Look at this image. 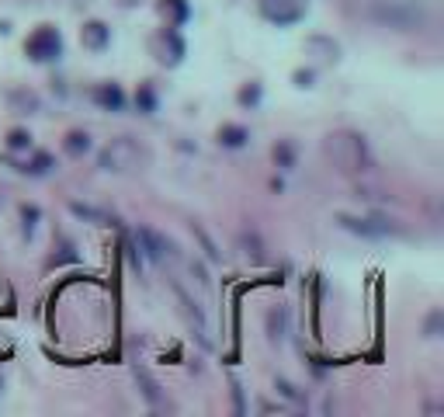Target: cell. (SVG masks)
Listing matches in <instances>:
<instances>
[{
    "label": "cell",
    "instance_id": "1",
    "mask_svg": "<svg viewBox=\"0 0 444 417\" xmlns=\"http://www.w3.org/2000/svg\"><path fill=\"white\" fill-rule=\"evenodd\" d=\"M375 21L389 24V28H399V31H417V28H427L434 10L427 0H378L371 7Z\"/></svg>",
    "mask_w": 444,
    "mask_h": 417
},
{
    "label": "cell",
    "instance_id": "2",
    "mask_svg": "<svg viewBox=\"0 0 444 417\" xmlns=\"http://www.w3.org/2000/svg\"><path fill=\"white\" fill-rule=\"evenodd\" d=\"M323 150H327V157H330L341 171H348V174L371 167L368 146H364V139H361L357 132H330L327 143H323Z\"/></svg>",
    "mask_w": 444,
    "mask_h": 417
},
{
    "label": "cell",
    "instance_id": "3",
    "mask_svg": "<svg viewBox=\"0 0 444 417\" xmlns=\"http://www.w3.org/2000/svg\"><path fill=\"white\" fill-rule=\"evenodd\" d=\"M24 56H28L31 63H56V59L63 56V35H59L52 24L35 28V31L28 35V42H24Z\"/></svg>",
    "mask_w": 444,
    "mask_h": 417
},
{
    "label": "cell",
    "instance_id": "4",
    "mask_svg": "<svg viewBox=\"0 0 444 417\" xmlns=\"http://www.w3.org/2000/svg\"><path fill=\"white\" fill-rule=\"evenodd\" d=\"M146 160V153L139 150V143L132 139H115L104 153H101V167L104 171H132Z\"/></svg>",
    "mask_w": 444,
    "mask_h": 417
},
{
    "label": "cell",
    "instance_id": "5",
    "mask_svg": "<svg viewBox=\"0 0 444 417\" xmlns=\"http://www.w3.org/2000/svg\"><path fill=\"white\" fill-rule=\"evenodd\" d=\"M261 3V14H264L267 21H274V24H295V21H302L306 17V7H309V0H257Z\"/></svg>",
    "mask_w": 444,
    "mask_h": 417
},
{
    "label": "cell",
    "instance_id": "6",
    "mask_svg": "<svg viewBox=\"0 0 444 417\" xmlns=\"http://www.w3.org/2000/svg\"><path fill=\"white\" fill-rule=\"evenodd\" d=\"M80 42H84V49H90V52H104L108 42H111V28L104 21H87L80 28Z\"/></svg>",
    "mask_w": 444,
    "mask_h": 417
},
{
    "label": "cell",
    "instance_id": "7",
    "mask_svg": "<svg viewBox=\"0 0 444 417\" xmlns=\"http://www.w3.org/2000/svg\"><path fill=\"white\" fill-rule=\"evenodd\" d=\"M160 63H171V66H178L180 59H184V42H180V35H178V28H164L160 31Z\"/></svg>",
    "mask_w": 444,
    "mask_h": 417
},
{
    "label": "cell",
    "instance_id": "8",
    "mask_svg": "<svg viewBox=\"0 0 444 417\" xmlns=\"http://www.w3.org/2000/svg\"><path fill=\"white\" fill-rule=\"evenodd\" d=\"M90 98H94L97 108H104V111H122L125 108V91L118 84H97Z\"/></svg>",
    "mask_w": 444,
    "mask_h": 417
},
{
    "label": "cell",
    "instance_id": "9",
    "mask_svg": "<svg viewBox=\"0 0 444 417\" xmlns=\"http://www.w3.org/2000/svg\"><path fill=\"white\" fill-rule=\"evenodd\" d=\"M341 222H344L348 229L361 233V236H389V233H392V226L382 222V219H355V215H341Z\"/></svg>",
    "mask_w": 444,
    "mask_h": 417
},
{
    "label": "cell",
    "instance_id": "10",
    "mask_svg": "<svg viewBox=\"0 0 444 417\" xmlns=\"http://www.w3.org/2000/svg\"><path fill=\"white\" fill-rule=\"evenodd\" d=\"M219 143H222L226 150H243V146L250 143V129H247V125H222V129H219Z\"/></svg>",
    "mask_w": 444,
    "mask_h": 417
},
{
    "label": "cell",
    "instance_id": "11",
    "mask_svg": "<svg viewBox=\"0 0 444 417\" xmlns=\"http://www.w3.org/2000/svg\"><path fill=\"white\" fill-rule=\"evenodd\" d=\"M160 14L167 17L171 28H180L191 17V7H187V0H160Z\"/></svg>",
    "mask_w": 444,
    "mask_h": 417
},
{
    "label": "cell",
    "instance_id": "12",
    "mask_svg": "<svg viewBox=\"0 0 444 417\" xmlns=\"http://www.w3.org/2000/svg\"><path fill=\"white\" fill-rule=\"evenodd\" d=\"M139 240L146 243V254H150V261H164V257L171 254V247H167V240H160V236H157L153 229H146V226L139 229Z\"/></svg>",
    "mask_w": 444,
    "mask_h": 417
},
{
    "label": "cell",
    "instance_id": "13",
    "mask_svg": "<svg viewBox=\"0 0 444 417\" xmlns=\"http://www.w3.org/2000/svg\"><path fill=\"white\" fill-rule=\"evenodd\" d=\"M136 104H139V111H143V115H153V111H157V91H153L150 84H139V91H136Z\"/></svg>",
    "mask_w": 444,
    "mask_h": 417
},
{
    "label": "cell",
    "instance_id": "14",
    "mask_svg": "<svg viewBox=\"0 0 444 417\" xmlns=\"http://www.w3.org/2000/svg\"><path fill=\"white\" fill-rule=\"evenodd\" d=\"M87 150H90L87 132H70V136H66V153H70V157H84Z\"/></svg>",
    "mask_w": 444,
    "mask_h": 417
},
{
    "label": "cell",
    "instance_id": "15",
    "mask_svg": "<svg viewBox=\"0 0 444 417\" xmlns=\"http://www.w3.org/2000/svg\"><path fill=\"white\" fill-rule=\"evenodd\" d=\"M28 174H35V178H42V174H49L52 171V153H35L31 160H28V167H24Z\"/></svg>",
    "mask_w": 444,
    "mask_h": 417
},
{
    "label": "cell",
    "instance_id": "16",
    "mask_svg": "<svg viewBox=\"0 0 444 417\" xmlns=\"http://www.w3.org/2000/svg\"><path fill=\"white\" fill-rule=\"evenodd\" d=\"M7 146H10V150H28V146H31V136H28L24 129H14V132L7 136Z\"/></svg>",
    "mask_w": 444,
    "mask_h": 417
},
{
    "label": "cell",
    "instance_id": "17",
    "mask_svg": "<svg viewBox=\"0 0 444 417\" xmlns=\"http://www.w3.org/2000/svg\"><path fill=\"white\" fill-rule=\"evenodd\" d=\"M274 160H278L281 167H292V160H295V150H292V143H278V146H274Z\"/></svg>",
    "mask_w": 444,
    "mask_h": 417
},
{
    "label": "cell",
    "instance_id": "18",
    "mask_svg": "<svg viewBox=\"0 0 444 417\" xmlns=\"http://www.w3.org/2000/svg\"><path fill=\"white\" fill-rule=\"evenodd\" d=\"M70 208H73L77 215H84V219H97V222H108V215H104V212H94L90 206H80V202H73Z\"/></svg>",
    "mask_w": 444,
    "mask_h": 417
},
{
    "label": "cell",
    "instance_id": "19",
    "mask_svg": "<svg viewBox=\"0 0 444 417\" xmlns=\"http://www.w3.org/2000/svg\"><path fill=\"white\" fill-rule=\"evenodd\" d=\"M21 219H24V233H31V229H35V222H38V208L24 206V208H21Z\"/></svg>",
    "mask_w": 444,
    "mask_h": 417
},
{
    "label": "cell",
    "instance_id": "20",
    "mask_svg": "<svg viewBox=\"0 0 444 417\" xmlns=\"http://www.w3.org/2000/svg\"><path fill=\"white\" fill-rule=\"evenodd\" d=\"M257 101H261V87L257 84H250V87L240 91V104H257Z\"/></svg>",
    "mask_w": 444,
    "mask_h": 417
},
{
    "label": "cell",
    "instance_id": "21",
    "mask_svg": "<svg viewBox=\"0 0 444 417\" xmlns=\"http://www.w3.org/2000/svg\"><path fill=\"white\" fill-rule=\"evenodd\" d=\"M295 84H299V87H309V84H313V73H309V70H306V73L299 70V73H295Z\"/></svg>",
    "mask_w": 444,
    "mask_h": 417
}]
</instances>
